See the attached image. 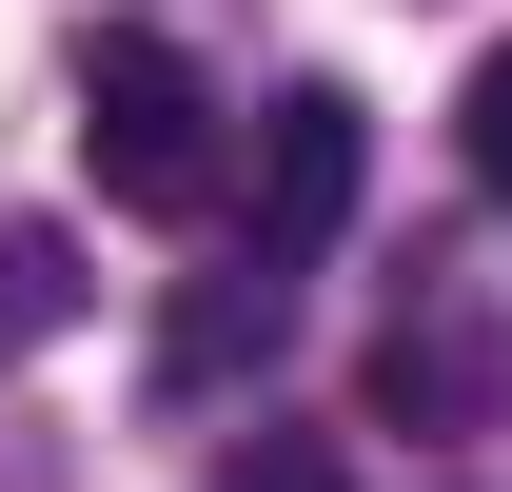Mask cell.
<instances>
[{"label":"cell","mask_w":512,"mask_h":492,"mask_svg":"<svg viewBox=\"0 0 512 492\" xmlns=\"http://www.w3.org/2000/svg\"><path fill=\"white\" fill-rule=\"evenodd\" d=\"M453 158H473V197H512V40L453 79Z\"/></svg>","instance_id":"8992f818"},{"label":"cell","mask_w":512,"mask_h":492,"mask_svg":"<svg viewBox=\"0 0 512 492\" xmlns=\"http://www.w3.org/2000/svg\"><path fill=\"white\" fill-rule=\"evenodd\" d=\"M355 178H375V119H355V79H296L276 119H256V237L237 256H335V217H355Z\"/></svg>","instance_id":"7a4b0ae2"},{"label":"cell","mask_w":512,"mask_h":492,"mask_svg":"<svg viewBox=\"0 0 512 492\" xmlns=\"http://www.w3.org/2000/svg\"><path fill=\"white\" fill-rule=\"evenodd\" d=\"M453 394H473V335H453V315H394L375 335V433H434Z\"/></svg>","instance_id":"5b68a950"},{"label":"cell","mask_w":512,"mask_h":492,"mask_svg":"<svg viewBox=\"0 0 512 492\" xmlns=\"http://www.w3.org/2000/svg\"><path fill=\"white\" fill-rule=\"evenodd\" d=\"M217 492H355V473H335V433H256V453H237Z\"/></svg>","instance_id":"52a82bcc"},{"label":"cell","mask_w":512,"mask_h":492,"mask_svg":"<svg viewBox=\"0 0 512 492\" xmlns=\"http://www.w3.org/2000/svg\"><path fill=\"white\" fill-rule=\"evenodd\" d=\"M79 158H99L119 217H217V79H197L158 20H119V40L79 60Z\"/></svg>","instance_id":"6da1fadb"},{"label":"cell","mask_w":512,"mask_h":492,"mask_svg":"<svg viewBox=\"0 0 512 492\" xmlns=\"http://www.w3.org/2000/svg\"><path fill=\"white\" fill-rule=\"evenodd\" d=\"M276 335H296V276H276V256H217V276L158 296V394H237Z\"/></svg>","instance_id":"3957f363"},{"label":"cell","mask_w":512,"mask_h":492,"mask_svg":"<svg viewBox=\"0 0 512 492\" xmlns=\"http://www.w3.org/2000/svg\"><path fill=\"white\" fill-rule=\"evenodd\" d=\"M99 315V276H79L60 217H0V355H40V335H79Z\"/></svg>","instance_id":"277c9868"}]
</instances>
